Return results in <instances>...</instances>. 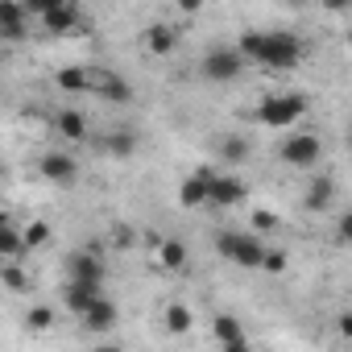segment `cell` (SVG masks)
Returning a JSON list of instances; mask_svg holds the SVG:
<instances>
[{
	"mask_svg": "<svg viewBox=\"0 0 352 352\" xmlns=\"http://www.w3.org/2000/svg\"><path fill=\"white\" fill-rule=\"evenodd\" d=\"M236 50L265 71H294L307 58V42L290 30H245Z\"/></svg>",
	"mask_w": 352,
	"mask_h": 352,
	"instance_id": "cell-1",
	"label": "cell"
},
{
	"mask_svg": "<svg viewBox=\"0 0 352 352\" xmlns=\"http://www.w3.org/2000/svg\"><path fill=\"white\" fill-rule=\"evenodd\" d=\"M307 108H311L307 96H298V91H274V96H265L253 108V120L265 124V129H290V124H298L307 116Z\"/></svg>",
	"mask_w": 352,
	"mask_h": 352,
	"instance_id": "cell-2",
	"label": "cell"
},
{
	"mask_svg": "<svg viewBox=\"0 0 352 352\" xmlns=\"http://www.w3.org/2000/svg\"><path fill=\"white\" fill-rule=\"evenodd\" d=\"M261 249H265V241H261V232H253V228H245V232H236V228L216 232V253H220L224 261L241 265V270H257Z\"/></svg>",
	"mask_w": 352,
	"mask_h": 352,
	"instance_id": "cell-3",
	"label": "cell"
},
{
	"mask_svg": "<svg viewBox=\"0 0 352 352\" xmlns=\"http://www.w3.org/2000/svg\"><path fill=\"white\" fill-rule=\"evenodd\" d=\"M245 54L236 50V46H212V50H204V58H199V79H208V83H216V87H224V83H236L241 75H245Z\"/></svg>",
	"mask_w": 352,
	"mask_h": 352,
	"instance_id": "cell-4",
	"label": "cell"
},
{
	"mask_svg": "<svg viewBox=\"0 0 352 352\" xmlns=\"http://www.w3.org/2000/svg\"><path fill=\"white\" fill-rule=\"evenodd\" d=\"M278 157H282L286 166H294V170H311V166H319V157H323V141H319L315 133H290V137L278 145Z\"/></svg>",
	"mask_w": 352,
	"mask_h": 352,
	"instance_id": "cell-5",
	"label": "cell"
},
{
	"mask_svg": "<svg viewBox=\"0 0 352 352\" xmlns=\"http://www.w3.org/2000/svg\"><path fill=\"white\" fill-rule=\"evenodd\" d=\"M67 278H75V282H100V286H104V278H108L104 253H100L96 245L71 249V253H67Z\"/></svg>",
	"mask_w": 352,
	"mask_h": 352,
	"instance_id": "cell-6",
	"label": "cell"
},
{
	"mask_svg": "<svg viewBox=\"0 0 352 352\" xmlns=\"http://www.w3.org/2000/svg\"><path fill=\"white\" fill-rule=\"evenodd\" d=\"M91 96L104 100V104H112V108H129V104L137 100L133 83H129L124 75H116V71H96V79H91Z\"/></svg>",
	"mask_w": 352,
	"mask_h": 352,
	"instance_id": "cell-7",
	"label": "cell"
},
{
	"mask_svg": "<svg viewBox=\"0 0 352 352\" xmlns=\"http://www.w3.org/2000/svg\"><path fill=\"white\" fill-rule=\"evenodd\" d=\"M249 199V187L236 179V174H208V204L212 208H236Z\"/></svg>",
	"mask_w": 352,
	"mask_h": 352,
	"instance_id": "cell-8",
	"label": "cell"
},
{
	"mask_svg": "<svg viewBox=\"0 0 352 352\" xmlns=\"http://www.w3.org/2000/svg\"><path fill=\"white\" fill-rule=\"evenodd\" d=\"M38 174H42L46 183H54V187H75V179H79V162H75L71 153H63V149H58V153L50 149V153L38 157Z\"/></svg>",
	"mask_w": 352,
	"mask_h": 352,
	"instance_id": "cell-9",
	"label": "cell"
},
{
	"mask_svg": "<svg viewBox=\"0 0 352 352\" xmlns=\"http://www.w3.org/2000/svg\"><path fill=\"white\" fill-rule=\"evenodd\" d=\"M42 30L54 34V38L83 34V13H79V5H75V0H67V5H58V9H46V13H42Z\"/></svg>",
	"mask_w": 352,
	"mask_h": 352,
	"instance_id": "cell-10",
	"label": "cell"
},
{
	"mask_svg": "<svg viewBox=\"0 0 352 352\" xmlns=\"http://www.w3.org/2000/svg\"><path fill=\"white\" fill-rule=\"evenodd\" d=\"M79 319H83V327H87L91 336H108V331L120 323V307H116L108 294H100V298H96V302L79 315Z\"/></svg>",
	"mask_w": 352,
	"mask_h": 352,
	"instance_id": "cell-11",
	"label": "cell"
},
{
	"mask_svg": "<svg viewBox=\"0 0 352 352\" xmlns=\"http://www.w3.org/2000/svg\"><path fill=\"white\" fill-rule=\"evenodd\" d=\"M25 17L30 9L21 0H0V42H25Z\"/></svg>",
	"mask_w": 352,
	"mask_h": 352,
	"instance_id": "cell-12",
	"label": "cell"
},
{
	"mask_svg": "<svg viewBox=\"0 0 352 352\" xmlns=\"http://www.w3.org/2000/svg\"><path fill=\"white\" fill-rule=\"evenodd\" d=\"M100 294H104L100 282H75V278H67V286H63V307H67L71 315H83Z\"/></svg>",
	"mask_w": 352,
	"mask_h": 352,
	"instance_id": "cell-13",
	"label": "cell"
},
{
	"mask_svg": "<svg viewBox=\"0 0 352 352\" xmlns=\"http://www.w3.org/2000/svg\"><path fill=\"white\" fill-rule=\"evenodd\" d=\"M141 42H145V50H149L153 58H170L174 46H179V30L166 25V21H153V25L141 34Z\"/></svg>",
	"mask_w": 352,
	"mask_h": 352,
	"instance_id": "cell-14",
	"label": "cell"
},
{
	"mask_svg": "<svg viewBox=\"0 0 352 352\" xmlns=\"http://www.w3.org/2000/svg\"><path fill=\"white\" fill-rule=\"evenodd\" d=\"M91 79H96V67H63V71H54V87L67 91V96H91Z\"/></svg>",
	"mask_w": 352,
	"mask_h": 352,
	"instance_id": "cell-15",
	"label": "cell"
},
{
	"mask_svg": "<svg viewBox=\"0 0 352 352\" xmlns=\"http://www.w3.org/2000/svg\"><path fill=\"white\" fill-rule=\"evenodd\" d=\"M54 133H58V137H67L71 145H79V141H87V137H91L87 116H83L79 108H63V112H54Z\"/></svg>",
	"mask_w": 352,
	"mask_h": 352,
	"instance_id": "cell-16",
	"label": "cell"
},
{
	"mask_svg": "<svg viewBox=\"0 0 352 352\" xmlns=\"http://www.w3.org/2000/svg\"><path fill=\"white\" fill-rule=\"evenodd\" d=\"M212 336L220 340V348H232V352L249 348V336H245L241 319H232V315H216V319H212Z\"/></svg>",
	"mask_w": 352,
	"mask_h": 352,
	"instance_id": "cell-17",
	"label": "cell"
},
{
	"mask_svg": "<svg viewBox=\"0 0 352 352\" xmlns=\"http://www.w3.org/2000/svg\"><path fill=\"white\" fill-rule=\"evenodd\" d=\"M208 174L212 170H195V174L183 179V187H179V204L183 208H204L208 204Z\"/></svg>",
	"mask_w": 352,
	"mask_h": 352,
	"instance_id": "cell-18",
	"label": "cell"
},
{
	"mask_svg": "<svg viewBox=\"0 0 352 352\" xmlns=\"http://www.w3.org/2000/svg\"><path fill=\"white\" fill-rule=\"evenodd\" d=\"M153 257H157V265L170 270V274H183V270H187V245H183V241H157V245H153Z\"/></svg>",
	"mask_w": 352,
	"mask_h": 352,
	"instance_id": "cell-19",
	"label": "cell"
},
{
	"mask_svg": "<svg viewBox=\"0 0 352 352\" xmlns=\"http://www.w3.org/2000/svg\"><path fill=\"white\" fill-rule=\"evenodd\" d=\"M331 199H336V179L319 174V179L307 187V195H302V208H307V212H327V208H331Z\"/></svg>",
	"mask_w": 352,
	"mask_h": 352,
	"instance_id": "cell-20",
	"label": "cell"
},
{
	"mask_svg": "<svg viewBox=\"0 0 352 352\" xmlns=\"http://www.w3.org/2000/svg\"><path fill=\"white\" fill-rule=\"evenodd\" d=\"M137 145H141V137H137L133 129H116V133H108V137H104V153H108V157H120V162H124V157H133V153H137Z\"/></svg>",
	"mask_w": 352,
	"mask_h": 352,
	"instance_id": "cell-21",
	"label": "cell"
},
{
	"mask_svg": "<svg viewBox=\"0 0 352 352\" xmlns=\"http://www.w3.org/2000/svg\"><path fill=\"white\" fill-rule=\"evenodd\" d=\"M25 241L17 224H0V261H25Z\"/></svg>",
	"mask_w": 352,
	"mask_h": 352,
	"instance_id": "cell-22",
	"label": "cell"
},
{
	"mask_svg": "<svg viewBox=\"0 0 352 352\" xmlns=\"http://www.w3.org/2000/svg\"><path fill=\"white\" fill-rule=\"evenodd\" d=\"M216 153H220V162H228V166H241V162H249V141L245 137H220V145H216Z\"/></svg>",
	"mask_w": 352,
	"mask_h": 352,
	"instance_id": "cell-23",
	"label": "cell"
},
{
	"mask_svg": "<svg viewBox=\"0 0 352 352\" xmlns=\"http://www.w3.org/2000/svg\"><path fill=\"white\" fill-rule=\"evenodd\" d=\"M0 282H5V290H13V294H25L34 286L30 274L21 270V261H0Z\"/></svg>",
	"mask_w": 352,
	"mask_h": 352,
	"instance_id": "cell-24",
	"label": "cell"
},
{
	"mask_svg": "<svg viewBox=\"0 0 352 352\" xmlns=\"http://www.w3.org/2000/svg\"><path fill=\"white\" fill-rule=\"evenodd\" d=\"M50 236H54V232H50V224H46V220H30V224H21V241H25V249H30V253L46 249V245H50Z\"/></svg>",
	"mask_w": 352,
	"mask_h": 352,
	"instance_id": "cell-25",
	"label": "cell"
},
{
	"mask_svg": "<svg viewBox=\"0 0 352 352\" xmlns=\"http://www.w3.org/2000/svg\"><path fill=\"white\" fill-rule=\"evenodd\" d=\"M166 327H170L174 336L191 331V327H195V315H191V307H183V302H170V307H166Z\"/></svg>",
	"mask_w": 352,
	"mask_h": 352,
	"instance_id": "cell-26",
	"label": "cell"
},
{
	"mask_svg": "<svg viewBox=\"0 0 352 352\" xmlns=\"http://www.w3.org/2000/svg\"><path fill=\"white\" fill-rule=\"evenodd\" d=\"M286 265H290L286 249H270V245L261 249V261H257V270H261V274H274V278H278V274H286Z\"/></svg>",
	"mask_w": 352,
	"mask_h": 352,
	"instance_id": "cell-27",
	"label": "cell"
},
{
	"mask_svg": "<svg viewBox=\"0 0 352 352\" xmlns=\"http://www.w3.org/2000/svg\"><path fill=\"white\" fill-rule=\"evenodd\" d=\"M25 327H30V331H46V327H54V307H34V311L25 315Z\"/></svg>",
	"mask_w": 352,
	"mask_h": 352,
	"instance_id": "cell-28",
	"label": "cell"
},
{
	"mask_svg": "<svg viewBox=\"0 0 352 352\" xmlns=\"http://www.w3.org/2000/svg\"><path fill=\"white\" fill-rule=\"evenodd\" d=\"M274 228H278V216L270 208H257L253 212V232H274Z\"/></svg>",
	"mask_w": 352,
	"mask_h": 352,
	"instance_id": "cell-29",
	"label": "cell"
},
{
	"mask_svg": "<svg viewBox=\"0 0 352 352\" xmlns=\"http://www.w3.org/2000/svg\"><path fill=\"white\" fill-rule=\"evenodd\" d=\"M58 5H67V0H25V9H30V13H38V17H42L46 9H58Z\"/></svg>",
	"mask_w": 352,
	"mask_h": 352,
	"instance_id": "cell-30",
	"label": "cell"
},
{
	"mask_svg": "<svg viewBox=\"0 0 352 352\" xmlns=\"http://www.w3.org/2000/svg\"><path fill=\"white\" fill-rule=\"evenodd\" d=\"M336 241H340V245H348V241H352V216H340V228H336Z\"/></svg>",
	"mask_w": 352,
	"mask_h": 352,
	"instance_id": "cell-31",
	"label": "cell"
},
{
	"mask_svg": "<svg viewBox=\"0 0 352 352\" xmlns=\"http://www.w3.org/2000/svg\"><path fill=\"white\" fill-rule=\"evenodd\" d=\"M174 5H179V13H187V17H195V13L204 9V0H174Z\"/></svg>",
	"mask_w": 352,
	"mask_h": 352,
	"instance_id": "cell-32",
	"label": "cell"
},
{
	"mask_svg": "<svg viewBox=\"0 0 352 352\" xmlns=\"http://www.w3.org/2000/svg\"><path fill=\"white\" fill-rule=\"evenodd\" d=\"M112 241H116V245H133V232H129V228H116Z\"/></svg>",
	"mask_w": 352,
	"mask_h": 352,
	"instance_id": "cell-33",
	"label": "cell"
},
{
	"mask_svg": "<svg viewBox=\"0 0 352 352\" xmlns=\"http://www.w3.org/2000/svg\"><path fill=\"white\" fill-rule=\"evenodd\" d=\"M0 224H13V216H9V212H5V208H0Z\"/></svg>",
	"mask_w": 352,
	"mask_h": 352,
	"instance_id": "cell-34",
	"label": "cell"
}]
</instances>
